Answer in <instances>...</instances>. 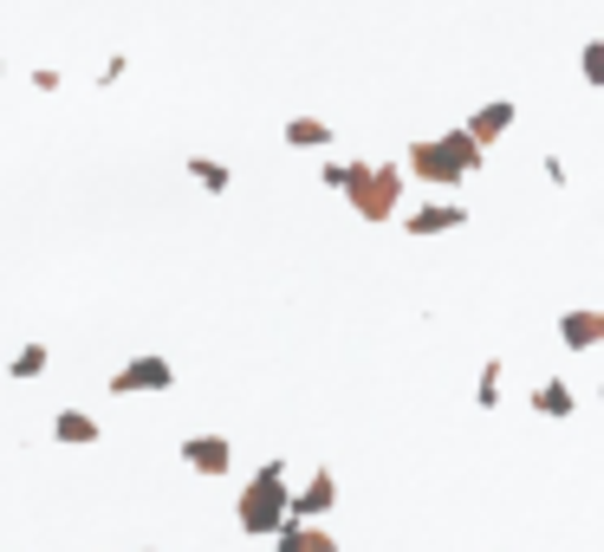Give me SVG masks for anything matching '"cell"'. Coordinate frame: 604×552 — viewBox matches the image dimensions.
<instances>
[{
  "mask_svg": "<svg viewBox=\"0 0 604 552\" xmlns=\"http://www.w3.org/2000/svg\"><path fill=\"white\" fill-rule=\"evenodd\" d=\"M481 163H488V156H481V150L468 143V130L455 124V130L416 137V143L403 150V163H397V169H403V182L416 176V182H429V189H442V195H449V189H462L468 176H481Z\"/></svg>",
  "mask_w": 604,
  "mask_h": 552,
  "instance_id": "obj_1",
  "label": "cell"
},
{
  "mask_svg": "<svg viewBox=\"0 0 604 552\" xmlns=\"http://www.w3.org/2000/svg\"><path fill=\"white\" fill-rule=\"evenodd\" d=\"M338 195H345V208H351L358 221L384 228V221H397V208H403V169L384 163V156H358V163H345Z\"/></svg>",
  "mask_w": 604,
  "mask_h": 552,
  "instance_id": "obj_2",
  "label": "cell"
},
{
  "mask_svg": "<svg viewBox=\"0 0 604 552\" xmlns=\"http://www.w3.org/2000/svg\"><path fill=\"white\" fill-rule=\"evenodd\" d=\"M286 501H293V482H286V462H260L254 482L234 495V521L247 540H273L286 527Z\"/></svg>",
  "mask_w": 604,
  "mask_h": 552,
  "instance_id": "obj_3",
  "label": "cell"
},
{
  "mask_svg": "<svg viewBox=\"0 0 604 552\" xmlns=\"http://www.w3.org/2000/svg\"><path fill=\"white\" fill-rule=\"evenodd\" d=\"M163 390H176V364L163 351H137L130 364L111 371V397H163Z\"/></svg>",
  "mask_w": 604,
  "mask_h": 552,
  "instance_id": "obj_4",
  "label": "cell"
},
{
  "mask_svg": "<svg viewBox=\"0 0 604 552\" xmlns=\"http://www.w3.org/2000/svg\"><path fill=\"white\" fill-rule=\"evenodd\" d=\"M455 228H468V208L455 195H429V202L403 208V234L410 241H436V234H455Z\"/></svg>",
  "mask_w": 604,
  "mask_h": 552,
  "instance_id": "obj_5",
  "label": "cell"
},
{
  "mask_svg": "<svg viewBox=\"0 0 604 552\" xmlns=\"http://www.w3.org/2000/svg\"><path fill=\"white\" fill-rule=\"evenodd\" d=\"M176 455H182V468H189V475H202V482H221V475L234 468V442H228V436H215V429L182 436V442H176Z\"/></svg>",
  "mask_w": 604,
  "mask_h": 552,
  "instance_id": "obj_6",
  "label": "cell"
},
{
  "mask_svg": "<svg viewBox=\"0 0 604 552\" xmlns=\"http://www.w3.org/2000/svg\"><path fill=\"white\" fill-rule=\"evenodd\" d=\"M332 508H338V475H332V468H312V475L293 488V501H286V521H299V527H319Z\"/></svg>",
  "mask_w": 604,
  "mask_h": 552,
  "instance_id": "obj_7",
  "label": "cell"
},
{
  "mask_svg": "<svg viewBox=\"0 0 604 552\" xmlns=\"http://www.w3.org/2000/svg\"><path fill=\"white\" fill-rule=\"evenodd\" d=\"M514 117H521V104H514V98H488V104H481V111H475L462 130H468V143L488 156V143H501V137L514 130Z\"/></svg>",
  "mask_w": 604,
  "mask_h": 552,
  "instance_id": "obj_8",
  "label": "cell"
},
{
  "mask_svg": "<svg viewBox=\"0 0 604 552\" xmlns=\"http://www.w3.org/2000/svg\"><path fill=\"white\" fill-rule=\"evenodd\" d=\"M560 345H566V351H599L604 345V312H592V306L560 312Z\"/></svg>",
  "mask_w": 604,
  "mask_h": 552,
  "instance_id": "obj_9",
  "label": "cell"
},
{
  "mask_svg": "<svg viewBox=\"0 0 604 552\" xmlns=\"http://www.w3.org/2000/svg\"><path fill=\"white\" fill-rule=\"evenodd\" d=\"M267 547L273 552H338V534H332V527H299V521H286Z\"/></svg>",
  "mask_w": 604,
  "mask_h": 552,
  "instance_id": "obj_10",
  "label": "cell"
},
{
  "mask_svg": "<svg viewBox=\"0 0 604 552\" xmlns=\"http://www.w3.org/2000/svg\"><path fill=\"white\" fill-rule=\"evenodd\" d=\"M332 137H338V130H332L325 117H306V111L280 124V143H286V150H332Z\"/></svg>",
  "mask_w": 604,
  "mask_h": 552,
  "instance_id": "obj_11",
  "label": "cell"
},
{
  "mask_svg": "<svg viewBox=\"0 0 604 552\" xmlns=\"http://www.w3.org/2000/svg\"><path fill=\"white\" fill-rule=\"evenodd\" d=\"M573 410H579V397H573V384H566V377H540V384H534V416L566 423Z\"/></svg>",
  "mask_w": 604,
  "mask_h": 552,
  "instance_id": "obj_12",
  "label": "cell"
},
{
  "mask_svg": "<svg viewBox=\"0 0 604 552\" xmlns=\"http://www.w3.org/2000/svg\"><path fill=\"white\" fill-rule=\"evenodd\" d=\"M104 429H98V416L91 410H59L52 416V442H65V449H91Z\"/></svg>",
  "mask_w": 604,
  "mask_h": 552,
  "instance_id": "obj_13",
  "label": "cell"
},
{
  "mask_svg": "<svg viewBox=\"0 0 604 552\" xmlns=\"http://www.w3.org/2000/svg\"><path fill=\"white\" fill-rule=\"evenodd\" d=\"M189 182H195L202 195H228V189H234V169H228L221 156H189Z\"/></svg>",
  "mask_w": 604,
  "mask_h": 552,
  "instance_id": "obj_14",
  "label": "cell"
},
{
  "mask_svg": "<svg viewBox=\"0 0 604 552\" xmlns=\"http://www.w3.org/2000/svg\"><path fill=\"white\" fill-rule=\"evenodd\" d=\"M46 364H52V351H46V345L33 338V345H20V351H13L7 377H13V384H39V377H46Z\"/></svg>",
  "mask_w": 604,
  "mask_h": 552,
  "instance_id": "obj_15",
  "label": "cell"
},
{
  "mask_svg": "<svg viewBox=\"0 0 604 552\" xmlns=\"http://www.w3.org/2000/svg\"><path fill=\"white\" fill-rule=\"evenodd\" d=\"M501 384H507V364H501V358H488V364H481V377H475V410H501Z\"/></svg>",
  "mask_w": 604,
  "mask_h": 552,
  "instance_id": "obj_16",
  "label": "cell"
},
{
  "mask_svg": "<svg viewBox=\"0 0 604 552\" xmlns=\"http://www.w3.org/2000/svg\"><path fill=\"white\" fill-rule=\"evenodd\" d=\"M586 85H604V39H586V59H579Z\"/></svg>",
  "mask_w": 604,
  "mask_h": 552,
  "instance_id": "obj_17",
  "label": "cell"
},
{
  "mask_svg": "<svg viewBox=\"0 0 604 552\" xmlns=\"http://www.w3.org/2000/svg\"><path fill=\"white\" fill-rule=\"evenodd\" d=\"M124 72H130V59H124V52H111V59H104V65H98V85H117V78H124Z\"/></svg>",
  "mask_w": 604,
  "mask_h": 552,
  "instance_id": "obj_18",
  "label": "cell"
},
{
  "mask_svg": "<svg viewBox=\"0 0 604 552\" xmlns=\"http://www.w3.org/2000/svg\"><path fill=\"white\" fill-rule=\"evenodd\" d=\"M59 85H65L59 65H33V91H59Z\"/></svg>",
  "mask_w": 604,
  "mask_h": 552,
  "instance_id": "obj_19",
  "label": "cell"
},
{
  "mask_svg": "<svg viewBox=\"0 0 604 552\" xmlns=\"http://www.w3.org/2000/svg\"><path fill=\"white\" fill-rule=\"evenodd\" d=\"M319 182H325V189H338V182H345V163H338V156H325V163H319Z\"/></svg>",
  "mask_w": 604,
  "mask_h": 552,
  "instance_id": "obj_20",
  "label": "cell"
},
{
  "mask_svg": "<svg viewBox=\"0 0 604 552\" xmlns=\"http://www.w3.org/2000/svg\"><path fill=\"white\" fill-rule=\"evenodd\" d=\"M0 78H7V59H0Z\"/></svg>",
  "mask_w": 604,
  "mask_h": 552,
  "instance_id": "obj_21",
  "label": "cell"
},
{
  "mask_svg": "<svg viewBox=\"0 0 604 552\" xmlns=\"http://www.w3.org/2000/svg\"><path fill=\"white\" fill-rule=\"evenodd\" d=\"M137 552H156V547H137Z\"/></svg>",
  "mask_w": 604,
  "mask_h": 552,
  "instance_id": "obj_22",
  "label": "cell"
}]
</instances>
